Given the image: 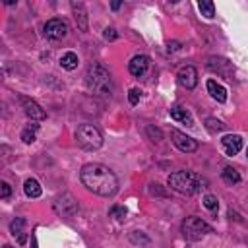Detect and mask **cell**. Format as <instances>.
<instances>
[{
    "label": "cell",
    "mask_w": 248,
    "mask_h": 248,
    "mask_svg": "<svg viewBox=\"0 0 248 248\" xmlns=\"http://www.w3.org/2000/svg\"><path fill=\"white\" fill-rule=\"evenodd\" d=\"M79 180L89 192H93L97 196H103V198H110L118 190L116 174L108 167H105L101 163L83 165L81 170H79Z\"/></svg>",
    "instance_id": "6da1fadb"
},
{
    "label": "cell",
    "mask_w": 248,
    "mask_h": 248,
    "mask_svg": "<svg viewBox=\"0 0 248 248\" xmlns=\"http://www.w3.org/2000/svg\"><path fill=\"white\" fill-rule=\"evenodd\" d=\"M85 85H87V89H89L93 95H97V97L107 99V97L112 95L110 72H108L103 64H99V62H93V64L87 68V72H85Z\"/></svg>",
    "instance_id": "7a4b0ae2"
},
{
    "label": "cell",
    "mask_w": 248,
    "mask_h": 248,
    "mask_svg": "<svg viewBox=\"0 0 248 248\" xmlns=\"http://www.w3.org/2000/svg\"><path fill=\"white\" fill-rule=\"evenodd\" d=\"M167 184L180 192V194H186V196H192V194H198L200 188H202V178L192 172V170H176V172H170L169 178H167Z\"/></svg>",
    "instance_id": "3957f363"
},
{
    "label": "cell",
    "mask_w": 248,
    "mask_h": 248,
    "mask_svg": "<svg viewBox=\"0 0 248 248\" xmlns=\"http://www.w3.org/2000/svg\"><path fill=\"white\" fill-rule=\"evenodd\" d=\"M76 141L79 147H83L87 151H95L103 145V134L93 124H81L76 130Z\"/></svg>",
    "instance_id": "277c9868"
},
{
    "label": "cell",
    "mask_w": 248,
    "mask_h": 248,
    "mask_svg": "<svg viewBox=\"0 0 248 248\" xmlns=\"http://www.w3.org/2000/svg\"><path fill=\"white\" fill-rule=\"evenodd\" d=\"M211 232V227L200 217H186L182 221V234L186 240H200Z\"/></svg>",
    "instance_id": "5b68a950"
},
{
    "label": "cell",
    "mask_w": 248,
    "mask_h": 248,
    "mask_svg": "<svg viewBox=\"0 0 248 248\" xmlns=\"http://www.w3.org/2000/svg\"><path fill=\"white\" fill-rule=\"evenodd\" d=\"M54 211L66 219H72L76 213H78V202L72 194H62L56 198L54 202Z\"/></svg>",
    "instance_id": "8992f818"
},
{
    "label": "cell",
    "mask_w": 248,
    "mask_h": 248,
    "mask_svg": "<svg viewBox=\"0 0 248 248\" xmlns=\"http://www.w3.org/2000/svg\"><path fill=\"white\" fill-rule=\"evenodd\" d=\"M43 31H45V35H46L48 39L58 41V39H64V37L68 35V23H66L64 19L54 17V19H48V21L45 23Z\"/></svg>",
    "instance_id": "52a82bcc"
},
{
    "label": "cell",
    "mask_w": 248,
    "mask_h": 248,
    "mask_svg": "<svg viewBox=\"0 0 248 248\" xmlns=\"http://www.w3.org/2000/svg\"><path fill=\"white\" fill-rule=\"evenodd\" d=\"M170 140L172 143L182 151V153H194L198 149V141L186 134H182L180 130H170Z\"/></svg>",
    "instance_id": "ba28073f"
},
{
    "label": "cell",
    "mask_w": 248,
    "mask_h": 248,
    "mask_svg": "<svg viewBox=\"0 0 248 248\" xmlns=\"http://www.w3.org/2000/svg\"><path fill=\"white\" fill-rule=\"evenodd\" d=\"M207 68L227 79H232V64L227 60V58H221V56H211L207 58Z\"/></svg>",
    "instance_id": "9c48e42d"
},
{
    "label": "cell",
    "mask_w": 248,
    "mask_h": 248,
    "mask_svg": "<svg viewBox=\"0 0 248 248\" xmlns=\"http://www.w3.org/2000/svg\"><path fill=\"white\" fill-rule=\"evenodd\" d=\"M176 79L182 87L186 89H194L198 85V70L194 66H182L176 74Z\"/></svg>",
    "instance_id": "30bf717a"
},
{
    "label": "cell",
    "mask_w": 248,
    "mask_h": 248,
    "mask_svg": "<svg viewBox=\"0 0 248 248\" xmlns=\"http://www.w3.org/2000/svg\"><path fill=\"white\" fill-rule=\"evenodd\" d=\"M19 103L23 107V112L31 118V120H45L46 118V112L41 108L39 103H35L33 99H27V97H19Z\"/></svg>",
    "instance_id": "8fae6325"
},
{
    "label": "cell",
    "mask_w": 248,
    "mask_h": 248,
    "mask_svg": "<svg viewBox=\"0 0 248 248\" xmlns=\"http://www.w3.org/2000/svg\"><path fill=\"white\" fill-rule=\"evenodd\" d=\"M149 68V58L145 54H136L130 62H128V72L134 76V78H141Z\"/></svg>",
    "instance_id": "7c38bea8"
},
{
    "label": "cell",
    "mask_w": 248,
    "mask_h": 248,
    "mask_svg": "<svg viewBox=\"0 0 248 248\" xmlns=\"http://www.w3.org/2000/svg\"><path fill=\"white\" fill-rule=\"evenodd\" d=\"M221 143L225 147V153L231 155V157L236 155L242 149V138L238 134H227V136H223L221 138Z\"/></svg>",
    "instance_id": "4fadbf2b"
},
{
    "label": "cell",
    "mask_w": 248,
    "mask_h": 248,
    "mask_svg": "<svg viewBox=\"0 0 248 248\" xmlns=\"http://www.w3.org/2000/svg\"><path fill=\"white\" fill-rule=\"evenodd\" d=\"M72 12H74V19L78 23V29L79 31H87L89 23H87V12H85V6L78 0L72 2Z\"/></svg>",
    "instance_id": "5bb4252c"
},
{
    "label": "cell",
    "mask_w": 248,
    "mask_h": 248,
    "mask_svg": "<svg viewBox=\"0 0 248 248\" xmlns=\"http://www.w3.org/2000/svg\"><path fill=\"white\" fill-rule=\"evenodd\" d=\"M23 227H25V219H21V217H16L12 223H10V232H12V236L17 240V244H25V231H23Z\"/></svg>",
    "instance_id": "9a60e30c"
},
{
    "label": "cell",
    "mask_w": 248,
    "mask_h": 248,
    "mask_svg": "<svg viewBox=\"0 0 248 248\" xmlns=\"http://www.w3.org/2000/svg\"><path fill=\"white\" fill-rule=\"evenodd\" d=\"M207 91H209V95L217 101V103H225L227 101V89L221 85V83H217L215 79H207Z\"/></svg>",
    "instance_id": "2e32d148"
},
{
    "label": "cell",
    "mask_w": 248,
    "mask_h": 248,
    "mask_svg": "<svg viewBox=\"0 0 248 248\" xmlns=\"http://www.w3.org/2000/svg\"><path fill=\"white\" fill-rule=\"evenodd\" d=\"M169 114H170V118H174L176 122H182V124H186V126H194L192 114H190L186 108H182V107H172V108L169 110Z\"/></svg>",
    "instance_id": "e0dca14e"
},
{
    "label": "cell",
    "mask_w": 248,
    "mask_h": 248,
    "mask_svg": "<svg viewBox=\"0 0 248 248\" xmlns=\"http://www.w3.org/2000/svg\"><path fill=\"white\" fill-rule=\"evenodd\" d=\"M23 192H25L27 198H39L43 194V188H41V184L35 178H27L23 182Z\"/></svg>",
    "instance_id": "ac0fdd59"
},
{
    "label": "cell",
    "mask_w": 248,
    "mask_h": 248,
    "mask_svg": "<svg viewBox=\"0 0 248 248\" xmlns=\"http://www.w3.org/2000/svg\"><path fill=\"white\" fill-rule=\"evenodd\" d=\"M221 178H223V182H227V184H231V186H234V184L240 182V174H238V170L232 169V167H225V169L221 170Z\"/></svg>",
    "instance_id": "d6986e66"
},
{
    "label": "cell",
    "mask_w": 248,
    "mask_h": 248,
    "mask_svg": "<svg viewBox=\"0 0 248 248\" xmlns=\"http://www.w3.org/2000/svg\"><path fill=\"white\" fill-rule=\"evenodd\" d=\"M78 54L76 52H64L62 56H60V66L64 68V70H76L78 68Z\"/></svg>",
    "instance_id": "ffe728a7"
},
{
    "label": "cell",
    "mask_w": 248,
    "mask_h": 248,
    "mask_svg": "<svg viewBox=\"0 0 248 248\" xmlns=\"http://www.w3.org/2000/svg\"><path fill=\"white\" fill-rule=\"evenodd\" d=\"M198 8H200L202 16H205V17H209V19L215 16V6H213V2H209V0H202V2L198 4Z\"/></svg>",
    "instance_id": "44dd1931"
},
{
    "label": "cell",
    "mask_w": 248,
    "mask_h": 248,
    "mask_svg": "<svg viewBox=\"0 0 248 248\" xmlns=\"http://www.w3.org/2000/svg\"><path fill=\"white\" fill-rule=\"evenodd\" d=\"M37 128H39V124H29L27 128H23V132H21L23 143H33L35 141V130Z\"/></svg>",
    "instance_id": "7402d4cb"
},
{
    "label": "cell",
    "mask_w": 248,
    "mask_h": 248,
    "mask_svg": "<svg viewBox=\"0 0 248 248\" xmlns=\"http://www.w3.org/2000/svg\"><path fill=\"white\" fill-rule=\"evenodd\" d=\"M205 128H207L211 134H215V132L225 130V124H223L221 120H217V118H207V120H205Z\"/></svg>",
    "instance_id": "603a6c76"
},
{
    "label": "cell",
    "mask_w": 248,
    "mask_h": 248,
    "mask_svg": "<svg viewBox=\"0 0 248 248\" xmlns=\"http://www.w3.org/2000/svg\"><path fill=\"white\" fill-rule=\"evenodd\" d=\"M108 213H110V217H114L116 221H124V219H126V209H124L122 205H112Z\"/></svg>",
    "instance_id": "cb8c5ba5"
},
{
    "label": "cell",
    "mask_w": 248,
    "mask_h": 248,
    "mask_svg": "<svg viewBox=\"0 0 248 248\" xmlns=\"http://www.w3.org/2000/svg\"><path fill=\"white\" fill-rule=\"evenodd\" d=\"M203 205L209 209V211H215L217 209V198L213 196V194H207V196H203Z\"/></svg>",
    "instance_id": "d4e9b609"
},
{
    "label": "cell",
    "mask_w": 248,
    "mask_h": 248,
    "mask_svg": "<svg viewBox=\"0 0 248 248\" xmlns=\"http://www.w3.org/2000/svg\"><path fill=\"white\" fill-rule=\"evenodd\" d=\"M140 97H141V91H140L138 87H132V89L128 91V101H130V105H138Z\"/></svg>",
    "instance_id": "484cf974"
},
{
    "label": "cell",
    "mask_w": 248,
    "mask_h": 248,
    "mask_svg": "<svg viewBox=\"0 0 248 248\" xmlns=\"http://www.w3.org/2000/svg\"><path fill=\"white\" fill-rule=\"evenodd\" d=\"M147 134L155 140V141H159V140H163V134H161V130L159 128H153V126H147Z\"/></svg>",
    "instance_id": "4316f807"
},
{
    "label": "cell",
    "mask_w": 248,
    "mask_h": 248,
    "mask_svg": "<svg viewBox=\"0 0 248 248\" xmlns=\"http://www.w3.org/2000/svg\"><path fill=\"white\" fill-rule=\"evenodd\" d=\"M103 37H105L107 41H114V39H118V33H116V29L107 27V29H105V33H103Z\"/></svg>",
    "instance_id": "83f0119b"
},
{
    "label": "cell",
    "mask_w": 248,
    "mask_h": 248,
    "mask_svg": "<svg viewBox=\"0 0 248 248\" xmlns=\"http://www.w3.org/2000/svg\"><path fill=\"white\" fill-rule=\"evenodd\" d=\"M0 190H2V192H0V198H2V200H8V198H10V192H12V190H10V184H8V182H0Z\"/></svg>",
    "instance_id": "f1b7e54d"
},
{
    "label": "cell",
    "mask_w": 248,
    "mask_h": 248,
    "mask_svg": "<svg viewBox=\"0 0 248 248\" xmlns=\"http://www.w3.org/2000/svg\"><path fill=\"white\" fill-rule=\"evenodd\" d=\"M149 192H151V194H157V196H167V194L159 188V184H149Z\"/></svg>",
    "instance_id": "f546056e"
},
{
    "label": "cell",
    "mask_w": 248,
    "mask_h": 248,
    "mask_svg": "<svg viewBox=\"0 0 248 248\" xmlns=\"http://www.w3.org/2000/svg\"><path fill=\"white\" fill-rule=\"evenodd\" d=\"M180 48V43H169V52L170 50H178Z\"/></svg>",
    "instance_id": "4dcf8cb0"
},
{
    "label": "cell",
    "mask_w": 248,
    "mask_h": 248,
    "mask_svg": "<svg viewBox=\"0 0 248 248\" xmlns=\"http://www.w3.org/2000/svg\"><path fill=\"white\" fill-rule=\"evenodd\" d=\"M120 6H122V4H120V2H112V10H118V8H120Z\"/></svg>",
    "instance_id": "1f68e13d"
},
{
    "label": "cell",
    "mask_w": 248,
    "mask_h": 248,
    "mask_svg": "<svg viewBox=\"0 0 248 248\" xmlns=\"http://www.w3.org/2000/svg\"><path fill=\"white\" fill-rule=\"evenodd\" d=\"M2 248H12V246H10V244H4V246H2Z\"/></svg>",
    "instance_id": "d6a6232c"
},
{
    "label": "cell",
    "mask_w": 248,
    "mask_h": 248,
    "mask_svg": "<svg viewBox=\"0 0 248 248\" xmlns=\"http://www.w3.org/2000/svg\"><path fill=\"white\" fill-rule=\"evenodd\" d=\"M246 157H248V147H246Z\"/></svg>",
    "instance_id": "836d02e7"
}]
</instances>
